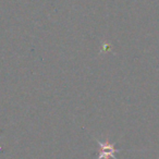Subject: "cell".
<instances>
[{"instance_id": "obj_1", "label": "cell", "mask_w": 159, "mask_h": 159, "mask_svg": "<svg viewBox=\"0 0 159 159\" xmlns=\"http://www.w3.org/2000/svg\"><path fill=\"white\" fill-rule=\"evenodd\" d=\"M96 143L100 146V152L98 154V157L96 159H108L109 157L112 159H118L116 157L117 152H120V149H116L115 144H110L108 141L102 142L99 139H96Z\"/></svg>"}]
</instances>
